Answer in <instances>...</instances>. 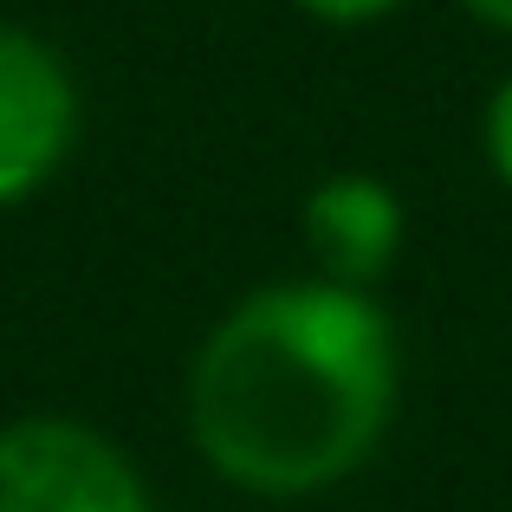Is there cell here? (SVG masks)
I'll return each instance as SVG.
<instances>
[{
	"label": "cell",
	"mask_w": 512,
	"mask_h": 512,
	"mask_svg": "<svg viewBox=\"0 0 512 512\" xmlns=\"http://www.w3.org/2000/svg\"><path fill=\"white\" fill-rule=\"evenodd\" d=\"M78 130V91L46 39L0 26V208L26 201L65 163Z\"/></svg>",
	"instance_id": "cell-3"
},
{
	"label": "cell",
	"mask_w": 512,
	"mask_h": 512,
	"mask_svg": "<svg viewBox=\"0 0 512 512\" xmlns=\"http://www.w3.org/2000/svg\"><path fill=\"white\" fill-rule=\"evenodd\" d=\"M396 409V338L370 292L305 279L253 292L208 331L188 376V428L214 474L299 500L376 448Z\"/></svg>",
	"instance_id": "cell-1"
},
{
	"label": "cell",
	"mask_w": 512,
	"mask_h": 512,
	"mask_svg": "<svg viewBox=\"0 0 512 512\" xmlns=\"http://www.w3.org/2000/svg\"><path fill=\"white\" fill-rule=\"evenodd\" d=\"M487 156H493V169H500V182L512 188V78L487 104Z\"/></svg>",
	"instance_id": "cell-6"
},
{
	"label": "cell",
	"mask_w": 512,
	"mask_h": 512,
	"mask_svg": "<svg viewBox=\"0 0 512 512\" xmlns=\"http://www.w3.org/2000/svg\"><path fill=\"white\" fill-rule=\"evenodd\" d=\"M292 7H305L325 26H363V20H389V13L409 7V0H292Z\"/></svg>",
	"instance_id": "cell-5"
},
{
	"label": "cell",
	"mask_w": 512,
	"mask_h": 512,
	"mask_svg": "<svg viewBox=\"0 0 512 512\" xmlns=\"http://www.w3.org/2000/svg\"><path fill=\"white\" fill-rule=\"evenodd\" d=\"M305 234L331 286H370L402 240V208L376 175H331L305 201Z\"/></svg>",
	"instance_id": "cell-4"
},
{
	"label": "cell",
	"mask_w": 512,
	"mask_h": 512,
	"mask_svg": "<svg viewBox=\"0 0 512 512\" xmlns=\"http://www.w3.org/2000/svg\"><path fill=\"white\" fill-rule=\"evenodd\" d=\"M0 512H150V493L98 428L26 415L0 428Z\"/></svg>",
	"instance_id": "cell-2"
},
{
	"label": "cell",
	"mask_w": 512,
	"mask_h": 512,
	"mask_svg": "<svg viewBox=\"0 0 512 512\" xmlns=\"http://www.w3.org/2000/svg\"><path fill=\"white\" fill-rule=\"evenodd\" d=\"M474 20H487V26H500V33H512V0H461Z\"/></svg>",
	"instance_id": "cell-7"
}]
</instances>
